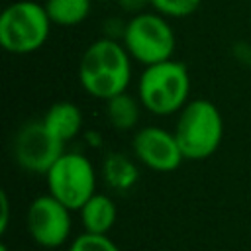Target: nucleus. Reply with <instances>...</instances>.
<instances>
[{
  "label": "nucleus",
  "instance_id": "nucleus-6",
  "mask_svg": "<svg viewBox=\"0 0 251 251\" xmlns=\"http://www.w3.org/2000/svg\"><path fill=\"white\" fill-rule=\"evenodd\" d=\"M45 176L49 194L69 210H80L86 200L96 194V173L90 159L82 153L65 151Z\"/></svg>",
  "mask_w": 251,
  "mask_h": 251
},
{
  "label": "nucleus",
  "instance_id": "nucleus-5",
  "mask_svg": "<svg viewBox=\"0 0 251 251\" xmlns=\"http://www.w3.org/2000/svg\"><path fill=\"white\" fill-rule=\"evenodd\" d=\"M122 43L133 61L149 67L173 59L176 37L165 16L157 12H139L127 20Z\"/></svg>",
  "mask_w": 251,
  "mask_h": 251
},
{
  "label": "nucleus",
  "instance_id": "nucleus-18",
  "mask_svg": "<svg viewBox=\"0 0 251 251\" xmlns=\"http://www.w3.org/2000/svg\"><path fill=\"white\" fill-rule=\"evenodd\" d=\"M145 4H149V0H118V6L126 12H131L133 16L139 14Z\"/></svg>",
  "mask_w": 251,
  "mask_h": 251
},
{
  "label": "nucleus",
  "instance_id": "nucleus-17",
  "mask_svg": "<svg viewBox=\"0 0 251 251\" xmlns=\"http://www.w3.org/2000/svg\"><path fill=\"white\" fill-rule=\"evenodd\" d=\"M0 233H4L8 229V218H10V200H8V194L2 190L0 192Z\"/></svg>",
  "mask_w": 251,
  "mask_h": 251
},
{
  "label": "nucleus",
  "instance_id": "nucleus-14",
  "mask_svg": "<svg viewBox=\"0 0 251 251\" xmlns=\"http://www.w3.org/2000/svg\"><path fill=\"white\" fill-rule=\"evenodd\" d=\"M43 6L55 25L73 27L88 18L92 10V0H45Z\"/></svg>",
  "mask_w": 251,
  "mask_h": 251
},
{
  "label": "nucleus",
  "instance_id": "nucleus-7",
  "mask_svg": "<svg viewBox=\"0 0 251 251\" xmlns=\"http://www.w3.org/2000/svg\"><path fill=\"white\" fill-rule=\"evenodd\" d=\"M12 149L16 163L24 171L47 175L65 153V143L47 129L43 120H29L16 131Z\"/></svg>",
  "mask_w": 251,
  "mask_h": 251
},
{
  "label": "nucleus",
  "instance_id": "nucleus-10",
  "mask_svg": "<svg viewBox=\"0 0 251 251\" xmlns=\"http://www.w3.org/2000/svg\"><path fill=\"white\" fill-rule=\"evenodd\" d=\"M41 120L47 126V129L63 143L75 139L82 129V112L76 104L69 100H61L49 106V110Z\"/></svg>",
  "mask_w": 251,
  "mask_h": 251
},
{
  "label": "nucleus",
  "instance_id": "nucleus-8",
  "mask_svg": "<svg viewBox=\"0 0 251 251\" xmlns=\"http://www.w3.org/2000/svg\"><path fill=\"white\" fill-rule=\"evenodd\" d=\"M25 224L31 239L47 249L61 247L71 235V210L53 194H41L31 200Z\"/></svg>",
  "mask_w": 251,
  "mask_h": 251
},
{
  "label": "nucleus",
  "instance_id": "nucleus-4",
  "mask_svg": "<svg viewBox=\"0 0 251 251\" xmlns=\"http://www.w3.org/2000/svg\"><path fill=\"white\" fill-rule=\"evenodd\" d=\"M51 25L43 4L16 0L0 14V45L12 55H29L45 45Z\"/></svg>",
  "mask_w": 251,
  "mask_h": 251
},
{
  "label": "nucleus",
  "instance_id": "nucleus-1",
  "mask_svg": "<svg viewBox=\"0 0 251 251\" xmlns=\"http://www.w3.org/2000/svg\"><path fill=\"white\" fill-rule=\"evenodd\" d=\"M131 61L124 43L114 37H100L92 41L80 57L78 82L86 94L106 102L127 90Z\"/></svg>",
  "mask_w": 251,
  "mask_h": 251
},
{
  "label": "nucleus",
  "instance_id": "nucleus-11",
  "mask_svg": "<svg viewBox=\"0 0 251 251\" xmlns=\"http://www.w3.org/2000/svg\"><path fill=\"white\" fill-rule=\"evenodd\" d=\"M78 212H80L84 231L100 233V235H106L112 229V226L116 224V216H118L114 200L110 196L98 194V192L94 196H90Z\"/></svg>",
  "mask_w": 251,
  "mask_h": 251
},
{
  "label": "nucleus",
  "instance_id": "nucleus-9",
  "mask_svg": "<svg viewBox=\"0 0 251 251\" xmlns=\"http://www.w3.org/2000/svg\"><path fill=\"white\" fill-rule=\"evenodd\" d=\"M131 149L141 165L157 173H173L184 161L175 131L157 126L139 127L133 135Z\"/></svg>",
  "mask_w": 251,
  "mask_h": 251
},
{
  "label": "nucleus",
  "instance_id": "nucleus-3",
  "mask_svg": "<svg viewBox=\"0 0 251 251\" xmlns=\"http://www.w3.org/2000/svg\"><path fill=\"white\" fill-rule=\"evenodd\" d=\"M175 137L188 161H204L214 155L224 137V118L218 106L204 98L188 100L178 112Z\"/></svg>",
  "mask_w": 251,
  "mask_h": 251
},
{
  "label": "nucleus",
  "instance_id": "nucleus-13",
  "mask_svg": "<svg viewBox=\"0 0 251 251\" xmlns=\"http://www.w3.org/2000/svg\"><path fill=\"white\" fill-rule=\"evenodd\" d=\"M102 175L106 184L120 192L129 190L139 178L137 165L124 153H108L102 163Z\"/></svg>",
  "mask_w": 251,
  "mask_h": 251
},
{
  "label": "nucleus",
  "instance_id": "nucleus-2",
  "mask_svg": "<svg viewBox=\"0 0 251 251\" xmlns=\"http://www.w3.org/2000/svg\"><path fill=\"white\" fill-rule=\"evenodd\" d=\"M190 75L178 61H163L143 69L137 82V98L153 116L178 114L188 104Z\"/></svg>",
  "mask_w": 251,
  "mask_h": 251
},
{
  "label": "nucleus",
  "instance_id": "nucleus-15",
  "mask_svg": "<svg viewBox=\"0 0 251 251\" xmlns=\"http://www.w3.org/2000/svg\"><path fill=\"white\" fill-rule=\"evenodd\" d=\"M202 0H149V6L165 18H186L200 8Z\"/></svg>",
  "mask_w": 251,
  "mask_h": 251
},
{
  "label": "nucleus",
  "instance_id": "nucleus-19",
  "mask_svg": "<svg viewBox=\"0 0 251 251\" xmlns=\"http://www.w3.org/2000/svg\"><path fill=\"white\" fill-rule=\"evenodd\" d=\"M0 251H8V247H6V243H0Z\"/></svg>",
  "mask_w": 251,
  "mask_h": 251
},
{
  "label": "nucleus",
  "instance_id": "nucleus-16",
  "mask_svg": "<svg viewBox=\"0 0 251 251\" xmlns=\"http://www.w3.org/2000/svg\"><path fill=\"white\" fill-rule=\"evenodd\" d=\"M69 251H120V247L108 235L84 231L71 243Z\"/></svg>",
  "mask_w": 251,
  "mask_h": 251
},
{
  "label": "nucleus",
  "instance_id": "nucleus-12",
  "mask_svg": "<svg viewBox=\"0 0 251 251\" xmlns=\"http://www.w3.org/2000/svg\"><path fill=\"white\" fill-rule=\"evenodd\" d=\"M141 102L139 98H133L127 92H122L110 100H106V120L110 126L118 131H129L135 129L141 116Z\"/></svg>",
  "mask_w": 251,
  "mask_h": 251
}]
</instances>
